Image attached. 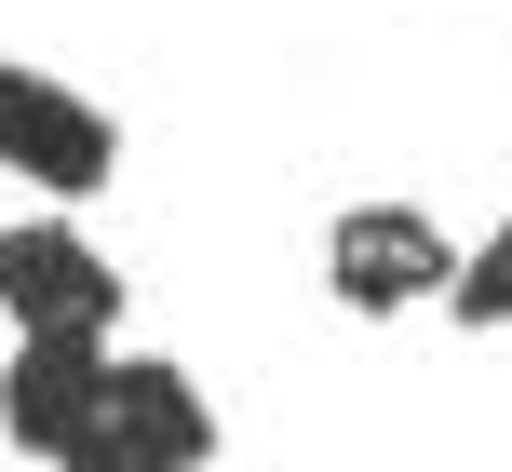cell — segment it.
Wrapping results in <instances>:
<instances>
[{"mask_svg": "<svg viewBox=\"0 0 512 472\" xmlns=\"http://www.w3.org/2000/svg\"><path fill=\"white\" fill-rule=\"evenodd\" d=\"M0 162H14L27 189H54V203H81V189H108L122 135H108V108L81 95V81H54V68H0Z\"/></svg>", "mask_w": 512, "mask_h": 472, "instance_id": "obj_2", "label": "cell"}, {"mask_svg": "<svg viewBox=\"0 0 512 472\" xmlns=\"http://www.w3.org/2000/svg\"><path fill=\"white\" fill-rule=\"evenodd\" d=\"M324 284H337V311H418V297L459 284V243L418 203H351L337 243H324Z\"/></svg>", "mask_w": 512, "mask_h": 472, "instance_id": "obj_3", "label": "cell"}, {"mask_svg": "<svg viewBox=\"0 0 512 472\" xmlns=\"http://www.w3.org/2000/svg\"><path fill=\"white\" fill-rule=\"evenodd\" d=\"M0 311H14V338H108L122 324V270L68 216H14L0 230Z\"/></svg>", "mask_w": 512, "mask_h": 472, "instance_id": "obj_1", "label": "cell"}, {"mask_svg": "<svg viewBox=\"0 0 512 472\" xmlns=\"http://www.w3.org/2000/svg\"><path fill=\"white\" fill-rule=\"evenodd\" d=\"M54 472H162V459H149V446H135V432H108V419H95V432H81V446H68V459H54Z\"/></svg>", "mask_w": 512, "mask_h": 472, "instance_id": "obj_7", "label": "cell"}, {"mask_svg": "<svg viewBox=\"0 0 512 472\" xmlns=\"http://www.w3.org/2000/svg\"><path fill=\"white\" fill-rule=\"evenodd\" d=\"M445 311H459V324H512V216H499V230H486V243L459 257V284H445Z\"/></svg>", "mask_w": 512, "mask_h": 472, "instance_id": "obj_6", "label": "cell"}, {"mask_svg": "<svg viewBox=\"0 0 512 472\" xmlns=\"http://www.w3.org/2000/svg\"><path fill=\"white\" fill-rule=\"evenodd\" d=\"M95 419H108V338H14V365H0V446L68 459Z\"/></svg>", "mask_w": 512, "mask_h": 472, "instance_id": "obj_4", "label": "cell"}, {"mask_svg": "<svg viewBox=\"0 0 512 472\" xmlns=\"http://www.w3.org/2000/svg\"><path fill=\"white\" fill-rule=\"evenodd\" d=\"M108 432H135V446H149L162 472H203L216 459V405L189 392V365H108Z\"/></svg>", "mask_w": 512, "mask_h": 472, "instance_id": "obj_5", "label": "cell"}]
</instances>
